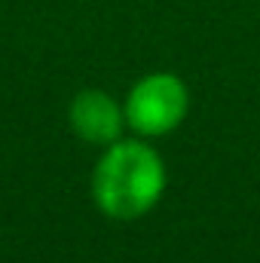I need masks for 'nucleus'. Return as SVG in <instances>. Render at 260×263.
Listing matches in <instances>:
<instances>
[{
	"mask_svg": "<svg viewBox=\"0 0 260 263\" xmlns=\"http://www.w3.org/2000/svg\"><path fill=\"white\" fill-rule=\"evenodd\" d=\"M126 126L141 138H159L175 132L190 110V92L178 73L156 70L141 77L126 95Z\"/></svg>",
	"mask_w": 260,
	"mask_h": 263,
	"instance_id": "nucleus-2",
	"label": "nucleus"
},
{
	"mask_svg": "<svg viewBox=\"0 0 260 263\" xmlns=\"http://www.w3.org/2000/svg\"><path fill=\"white\" fill-rule=\"evenodd\" d=\"M165 190V162L141 138L107 144L92 172L95 205L117 220H135L153 211Z\"/></svg>",
	"mask_w": 260,
	"mask_h": 263,
	"instance_id": "nucleus-1",
	"label": "nucleus"
},
{
	"mask_svg": "<svg viewBox=\"0 0 260 263\" xmlns=\"http://www.w3.org/2000/svg\"><path fill=\"white\" fill-rule=\"evenodd\" d=\"M67 120H70V129L80 141H89V144H114L123 138L126 129V107L101 92V89H83L73 101H70V110H67Z\"/></svg>",
	"mask_w": 260,
	"mask_h": 263,
	"instance_id": "nucleus-3",
	"label": "nucleus"
}]
</instances>
